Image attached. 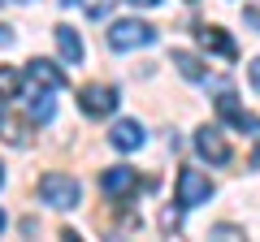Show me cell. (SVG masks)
Segmentation results:
<instances>
[{
	"instance_id": "1",
	"label": "cell",
	"mask_w": 260,
	"mask_h": 242,
	"mask_svg": "<svg viewBox=\"0 0 260 242\" xmlns=\"http://www.w3.org/2000/svg\"><path fill=\"white\" fill-rule=\"evenodd\" d=\"M39 199H44L48 208H56V212H65V208H78V199H83V186H78V177L70 173H44L39 177Z\"/></svg>"
},
{
	"instance_id": "2",
	"label": "cell",
	"mask_w": 260,
	"mask_h": 242,
	"mask_svg": "<svg viewBox=\"0 0 260 242\" xmlns=\"http://www.w3.org/2000/svg\"><path fill=\"white\" fill-rule=\"evenodd\" d=\"M148 44H156V26H148V22H139V18H121V22H113V30H109V48L130 52V48H148Z\"/></svg>"
},
{
	"instance_id": "3",
	"label": "cell",
	"mask_w": 260,
	"mask_h": 242,
	"mask_svg": "<svg viewBox=\"0 0 260 242\" xmlns=\"http://www.w3.org/2000/svg\"><path fill=\"white\" fill-rule=\"evenodd\" d=\"M213 182H208V173H200V169H182L178 173V208H200L213 199Z\"/></svg>"
},
{
	"instance_id": "4",
	"label": "cell",
	"mask_w": 260,
	"mask_h": 242,
	"mask_svg": "<svg viewBox=\"0 0 260 242\" xmlns=\"http://www.w3.org/2000/svg\"><path fill=\"white\" fill-rule=\"evenodd\" d=\"M22 78H26L35 91H65V87H70V74H65L56 61H48V56H35Z\"/></svg>"
},
{
	"instance_id": "5",
	"label": "cell",
	"mask_w": 260,
	"mask_h": 242,
	"mask_svg": "<svg viewBox=\"0 0 260 242\" xmlns=\"http://www.w3.org/2000/svg\"><path fill=\"white\" fill-rule=\"evenodd\" d=\"M78 104H83L87 117H109V112L117 108V87H109V83H87L83 91H78Z\"/></svg>"
},
{
	"instance_id": "6",
	"label": "cell",
	"mask_w": 260,
	"mask_h": 242,
	"mask_svg": "<svg viewBox=\"0 0 260 242\" xmlns=\"http://www.w3.org/2000/svg\"><path fill=\"white\" fill-rule=\"evenodd\" d=\"M195 151L208 160V165H230V143L217 126H200L195 130Z\"/></svg>"
},
{
	"instance_id": "7",
	"label": "cell",
	"mask_w": 260,
	"mask_h": 242,
	"mask_svg": "<svg viewBox=\"0 0 260 242\" xmlns=\"http://www.w3.org/2000/svg\"><path fill=\"white\" fill-rule=\"evenodd\" d=\"M100 186H104V195H113V199H130L139 190V173L130 165H113V169L100 173Z\"/></svg>"
},
{
	"instance_id": "8",
	"label": "cell",
	"mask_w": 260,
	"mask_h": 242,
	"mask_svg": "<svg viewBox=\"0 0 260 242\" xmlns=\"http://www.w3.org/2000/svg\"><path fill=\"white\" fill-rule=\"evenodd\" d=\"M195 39H200V48H204V52H217V56H225V61H234V56H239V44H234L221 26H200V30H195Z\"/></svg>"
},
{
	"instance_id": "9",
	"label": "cell",
	"mask_w": 260,
	"mask_h": 242,
	"mask_svg": "<svg viewBox=\"0 0 260 242\" xmlns=\"http://www.w3.org/2000/svg\"><path fill=\"white\" fill-rule=\"evenodd\" d=\"M217 112H221V117L230 121L234 130H251V134H260V117L243 112L239 104H234V95H230V91H221V100H217Z\"/></svg>"
},
{
	"instance_id": "10",
	"label": "cell",
	"mask_w": 260,
	"mask_h": 242,
	"mask_svg": "<svg viewBox=\"0 0 260 242\" xmlns=\"http://www.w3.org/2000/svg\"><path fill=\"white\" fill-rule=\"evenodd\" d=\"M0 139L9 143V147H26V143H30V121L13 117L5 104H0Z\"/></svg>"
},
{
	"instance_id": "11",
	"label": "cell",
	"mask_w": 260,
	"mask_h": 242,
	"mask_svg": "<svg viewBox=\"0 0 260 242\" xmlns=\"http://www.w3.org/2000/svg\"><path fill=\"white\" fill-rule=\"evenodd\" d=\"M143 139H148V130H143L139 121H117V126H113V134H109V143L117 151H135V147H143Z\"/></svg>"
},
{
	"instance_id": "12",
	"label": "cell",
	"mask_w": 260,
	"mask_h": 242,
	"mask_svg": "<svg viewBox=\"0 0 260 242\" xmlns=\"http://www.w3.org/2000/svg\"><path fill=\"white\" fill-rule=\"evenodd\" d=\"M174 69L186 78V83H204V78H208L204 61H200L195 52H186V48H174Z\"/></svg>"
},
{
	"instance_id": "13",
	"label": "cell",
	"mask_w": 260,
	"mask_h": 242,
	"mask_svg": "<svg viewBox=\"0 0 260 242\" xmlns=\"http://www.w3.org/2000/svg\"><path fill=\"white\" fill-rule=\"evenodd\" d=\"M56 48L70 65H83V39H78L74 26H56Z\"/></svg>"
},
{
	"instance_id": "14",
	"label": "cell",
	"mask_w": 260,
	"mask_h": 242,
	"mask_svg": "<svg viewBox=\"0 0 260 242\" xmlns=\"http://www.w3.org/2000/svg\"><path fill=\"white\" fill-rule=\"evenodd\" d=\"M18 91H22V74H18V69H9V65H0V95L13 100Z\"/></svg>"
},
{
	"instance_id": "15",
	"label": "cell",
	"mask_w": 260,
	"mask_h": 242,
	"mask_svg": "<svg viewBox=\"0 0 260 242\" xmlns=\"http://www.w3.org/2000/svg\"><path fill=\"white\" fill-rule=\"evenodd\" d=\"M52 100H48V91H35V100H30V117L35 121H52Z\"/></svg>"
},
{
	"instance_id": "16",
	"label": "cell",
	"mask_w": 260,
	"mask_h": 242,
	"mask_svg": "<svg viewBox=\"0 0 260 242\" xmlns=\"http://www.w3.org/2000/svg\"><path fill=\"white\" fill-rule=\"evenodd\" d=\"M74 5H78V9L87 13V18H104V13H109V5H113V0H74Z\"/></svg>"
},
{
	"instance_id": "17",
	"label": "cell",
	"mask_w": 260,
	"mask_h": 242,
	"mask_svg": "<svg viewBox=\"0 0 260 242\" xmlns=\"http://www.w3.org/2000/svg\"><path fill=\"white\" fill-rule=\"evenodd\" d=\"M178 225H182V216H178L174 208H165V212H160V229H169V233H174Z\"/></svg>"
},
{
	"instance_id": "18",
	"label": "cell",
	"mask_w": 260,
	"mask_h": 242,
	"mask_svg": "<svg viewBox=\"0 0 260 242\" xmlns=\"http://www.w3.org/2000/svg\"><path fill=\"white\" fill-rule=\"evenodd\" d=\"M247 78H251V87H256V91H260V56H256V61H251V65H247Z\"/></svg>"
},
{
	"instance_id": "19",
	"label": "cell",
	"mask_w": 260,
	"mask_h": 242,
	"mask_svg": "<svg viewBox=\"0 0 260 242\" xmlns=\"http://www.w3.org/2000/svg\"><path fill=\"white\" fill-rule=\"evenodd\" d=\"M243 22L247 26H260V9H243Z\"/></svg>"
},
{
	"instance_id": "20",
	"label": "cell",
	"mask_w": 260,
	"mask_h": 242,
	"mask_svg": "<svg viewBox=\"0 0 260 242\" xmlns=\"http://www.w3.org/2000/svg\"><path fill=\"white\" fill-rule=\"evenodd\" d=\"M9 44H13V30L5 26V22H0V48H9Z\"/></svg>"
},
{
	"instance_id": "21",
	"label": "cell",
	"mask_w": 260,
	"mask_h": 242,
	"mask_svg": "<svg viewBox=\"0 0 260 242\" xmlns=\"http://www.w3.org/2000/svg\"><path fill=\"white\" fill-rule=\"evenodd\" d=\"M135 9H152V5H160V0H130Z\"/></svg>"
},
{
	"instance_id": "22",
	"label": "cell",
	"mask_w": 260,
	"mask_h": 242,
	"mask_svg": "<svg viewBox=\"0 0 260 242\" xmlns=\"http://www.w3.org/2000/svg\"><path fill=\"white\" fill-rule=\"evenodd\" d=\"M0 233H5V212H0Z\"/></svg>"
},
{
	"instance_id": "23",
	"label": "cell",
	"mask_w": 260,
	"mask_h": 242,
	"mask_svg": "<svg viewBox=\"0 0 260 242\" xmlns=\"http://www.w3.org/2000/svg\"><path fill=\"white\" fill-rule=\"evenodd\" d=\"M0 182H5V165H0Z\"/></svg>"
},
{
	"instance_id": "24",
	"label": "cell",
	"mask_w": 260,
	"mask_h": 242,
	"mask_svg": "<svg viewBox=\"0 0 260 242\" xmlns=\"http://www.w3.org/2000/svg\"><path fill=\"white\" fill-rule=\"evenodd\" d=\"M18 5H30V0H18Z\"/></svg>"
}]
</instances>
